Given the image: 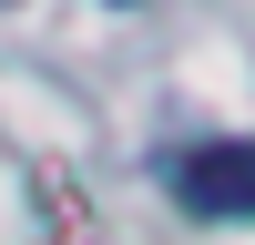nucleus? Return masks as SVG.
<instances>
[{
	"instance_id": "1",
	"label": "nucleus",
	"mask_w": 255,
	"mask_h": 245,
	"mask_svg": "<svg viewBox=\"0 0 255 245\" xmlns=\"http://www.w3.org/2000/svg\"><path fill=\"white\" fill-rule=\"evenodd\" d=\"M174 194H184V215H235V225H255V133L194 143V153L174 163Z\"/></svg>"
}]
</instances>
